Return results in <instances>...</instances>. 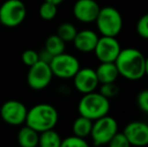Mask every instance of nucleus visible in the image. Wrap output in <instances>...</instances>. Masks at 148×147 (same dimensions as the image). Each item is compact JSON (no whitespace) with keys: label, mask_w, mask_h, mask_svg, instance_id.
Returning a JSON list of instances; mask_svg holds the SVG:
<instances>
[{"label":"nucleus","mask_w":148,"mask_h":147,"mask_svg":"<svg viewBox=\"0 0 148 147\" xmlns=\"http://www.w3.org/2000/svg\"><path fill=\"white\" fill-rule=\"evenodd\" d=\"M114 63L119 76L129 81H138L145 76V57L137 49L127 47L121 49Z\"/></svg>","instance_id":"f257e3e1"},{"label":"nucleus","mask_w":148,"mask_h":147,"mask_svg":"<svg viewBox=\"0 0 148 147\" xmlns=\"http://www.w3.org/2000/svg\"><path fill=\"white\" fill-rule=\"evenodd\" d=\"M59 113L49 104H37L27 111L25 124L36 130L38 133L53 129L58 123Z\"/></svg>","instance_id":"f03ea898"},{"label":"nucleus","mask_w":148,"mask_h":147,"mask_svg":"<svg viewBox=\"0 0 148 147\" xmlns=\"http://www.w3.org/2000/svg\"><path fill=\"white\" fill-rule=\"evenodd\" d=\"M80 115L95 120L108 115L110 111V100L100 92H90L84 94L78 105Z\"/></svg>","instance_id":"7ed1b4c3"},{"label":"nucleus","mask_w":148,"mask_h":147,"mask_svg":"<svg viewBox=\"0 0 148 147\" xmlns=\"http://www.w3.org/2000/svg\"><path fill=\"white\" fill-rule=\"evenodd\" d=\"M95 22L100 34L106 36L117 37L123 27L122 15L118 9L112 6L101 8Z\"/></svg>","instance_id":"20e7f679"},{"label":"nucleus","mask_w":148,"mask_h":147,"mask_svg":"<svg viewBox=\"0 0 148 147\" xmlns=\"http://www.w3.org/2000/svg\"><path fill=\"white\" fill-rule=\"evenodd\" d=\"M26 17V6L21 0H6L0 6V22L6 27H16Z\"/></svg>","instance_id":"39448f33"},{"label":"nucleus","mask_w":148,"mask_h":147,"mask_svg":"<svg viewBox=\"0 0 148 147\" xmlns=\"http://www.w3.org/2000/svg\"><path fill=\"white\" fill-rule=\"evenodd\" d=\"M118 132V123L109 115L103 116L93 122V127L90 136L95 145H105L110 142Z\"/></svg>","instance_id":"423d86ee"},{"label":"nucleus","mask_w":148,"mask_h":147,"mask_svg":"<svg viewBox=\"0 0 148 147\" xmlns=\"http://www.w3.org/2000/svg\"><path fill=\"white\" fill-rule=\"evenodd\" d=\"M53 75L60 79H73L80 70V62L73 55L62 53L55 55L49 63Z\"/></svg>","instance_id":"0eeeda50"},{"label":"nucleus","mask_w":148,"mask_h":147,"mask_svg":"<svg viewBox=\"0 0 148 147\" xmlns=\"http://www.w3.org/2000/svg\"><path fill=\"white\" fill-rule=\"evenodd\" d=\"M53 75L49 64L38 61L29 67L27 73V84L33 90H42L51 82Z\"/></svg>","instance_id":"6e6552de"},{"label":"nucleus","mask_w":148,"mask_h":147,"mask_svg":"<svg viewBox=\"0 0 148 147\" xmlns=\"http://www.w3.org/2000/svg\"><path fill=\"white\" fill-rule=\"evenodd\" d=\"M121 49L120 43L115 36H102L98 39L94 53L100 63H114Z\"/></svg>","instance_id":"1a4fd4ad"},{"label":"nucleus","mask_w":148,"mask_h":147,"mask_svg":"<svg viewBox=\"0 0 148 147\" xmlns=\"http://www.w3.org/2000/svg\"><path fill=\"white\" fill-rule=\"evenodd\" d=\"M27 111L23 103L17 100H9L1 106L0 116L5 123L12 126H19L25 123Z\"/></svg>","instance_id":"9d476101"},{"label":"nucleus","mask_w":148,"mask_h":147,"mask_svg":"<svg viewBox=\"0 0 148 147\" xmlns=\"http://www.w3.org/2000/svg\"><path fill=\"white\" fill-rule=\"evenodd\" d=\"M100 9L101 7L95 0H77L73 7V13L79 21L90 23L96 20Z\"/></svg>","instance_id":"9b49d317"},{"label":"nucleus","mask_w":148,"mask_h":147,"mask_svg":"<svg viewBox=\"0 0 148 147\" xmlns=\"http://www.w3.org/2000/svg\"><path fill=\"white\" fill-rule=\"evenodd\" d=\"M73 79L76 89L82 94L96 91L98 85L100 84L96 71L91 68H84V69L80 68Z\"/></svg>","instance_id":"f8f14e48"},{"label":"nucleus","mask_w":148,"mask_h":147,"mask_svg":"<svg viewBox=\"0 0 148 147\" xmlns=\"http://www.w3.org/2000/svg\"><path fill=\"white\" fill-rule=\"evenodd\" d=\"M130 145L144 146L148 144V124L142 121H132L123 130Z\"/></svg>","instance_id":"ddd939ff"},{"label":"nucleus","mask_w":148,"mask_h":147,"mask_svg":"<svg viewBox=\"0 0 148 147\" xmlns=\"http://www.w3.org/2000/svg\"><path fill=\"white\" fill-rule=\"evenodd\" d=\"M98 39H99V36L95 31L91 29H84L77 32L73 42H74L75 47L79 51L88 53L94 51Z\"/></svg>","instance_id":"4468645a"},{"label":"nucleus","mask_w":148,"mask_h":147,"mask_svg":"<svg viewBox=\"0 0 148 147\" xmlns=\"http://www.w3.org/2000/svg\"><path fill=\"white\" fill-rule=\"evenodd\" d=\"M95 71L100 84L116 82L119 77L115 63H101Z\"/></svg>","instance_id":"2eb2a0df"},{"label":"nucleus","mask_w":148,"mask_h":147,"mask_svg":"<svg viewBox=\"0 0 148 147\" xmlns=\"http://www.w3.org/2000/svg\"><path fill=\"white\" fill-rule=\"evenodd\" d=\"M39 133L33 128L25 125L17 134V141L22 147H35L38 145Z\"/></svg>","instance_id":"dca6fc26"},{"label":"nucleus","mask_w":148,"mask_h":147,"mask_svg":"<svg viewBox=\"0 0 148 147\" xmlns=\"http://www.w3.org/2000/svg\"><path fill=\"white\" fill-rule=\"evenodd\" d=\"M93 120L80 115L73 123V133L79 137L86 138L90 136L93 127Z\"/></svg>","instance_id":"f3484780"},{"label":"nucleus","mask_w":148,"mask_h":147,"mask_svg":"<svg viewBox=\"0 0 148 147\" xmlns=\"http://www.w3.org/2000/svg\"><path fill=\"white\" fill-rule=\"evenodd\" d=\"M62 138L60 134L53 129H49L39 133L38 145L41 147H60Z\"/></svg>","instance_id":"a211bd4d"},{"label":"nucleus","mask_w":148,"mask_h":147,"mask_svg":"<svg viewBox=\"0 0 148 147\" xmlns=\"http://www.w3.org/2000/svg\"><path fill=\"white\" fill-rule=\"evenodd\" d=\"M45 49L55 57L62 53H64L66 42L58 34H53L47 38L45 43Z\"/></svg>","instance_id":"6ab92c4d"},{"label":"nucleus","mask_w":148,"mask_h":147,"mask_svg":"<svg viewBox=\"0 0 148 147\" xmlns=\"http://www.w3.org/2000/svg\"><path fill=\"white\" fill-rule=\"evenodd\" d=\"M77 32L78 30L74 24L70 23V22H64V23L60 24V26L58 27L57 34L64 42H68V41L74 40Z\"/></svg>","instance_id":"aec40b11"},{"label":"nucleus","mask_w":148,"mask_h":147,"mask_svg":"<svg viewBox=\"0 0 148 147\" xmlns=\"http://www.w3.org/2000/svg\"><path fill=\"white\" fill-rule=\"evenodd\" d=\"M58 5L53 4L51 2L45 1L40 5L38 10L39 16L42 18L43 20H53V18L57 16L58 13Z\"/></svg>","instance_id":"412c9836"},{"label":"nucleus","mask_w":148,"mask_h":147,"mask_svg":"<svg viewBox=\"0 0 148 147\" xmlns=\"http://www.w3.org/2000/svg\"><path fill=\"white\" fill-rule=\"evenodd\" d=\"M119 92H120V88L118 85L115 84V82L101 84V87H100V93L109 100L117 96Z\"/></svg>","instance_id":"4be33fe9"},{"label":"nucleus","mask_w":148,"mask_h":147,"mask_svg":"<svg viewBox=\"0 0 148 147\" xmlns=\"http://www.w3.org/2000/svg\"><path fill=\"white\" fill-rule=\"evenodd\" d=\"M88 142L85 138L79 137V136L73 134L72 136L62 139V144L60 147H87Z\"/></svg>","instance_id":"5701e85b"},{"label":"nucleus","mask_w":148,"mask_h":147,"mask_svg":"<svg viewBox=\"0 0 148 147\" xmlns=\"http://www.w3.org/2000/svg\"><path fill=\"white\" fill-rule=\"evenodd\" d=\"M108 145L111 147H129L131 146L128 141V138L124 134V132H117L115 135L112 137Z\"/></svg>","instance_id":"b1692460"},{"label":"nucleus","mask_w":148,"mask_h":147,"mask_svg":"<svg viewBox=\"0 0 148 147\" xmlns=\"http://www.w3.org/2000/svg\"><path fill=\"white\" fill-rule=\"evenodd\" d=\"M136 31L140 37L148 39V13L139 18L136 25Z\"/></svg>","instance_id":"393cba45"},{"label":"nucleus","mask_w":148,"mask_h":147,"mask_svg":"<svg viewBox=\"0 0 148 147\" xmlns=\"http://www.w3.org/2000/svg\"><path fill=\"white\" fill-rule=\"evenodd\" d=\"M21 59L23 62L24 65L28 66V67H31L34 64H36L38 59V53L33 49H26L22 53L21 55Z\"/></svg>","instance_id":"a878e982"},{"label":"nucleus","mask_w":148,"mask_h":147,"mask_svg":"<svg viewBox=\"0 0 148 147\" xmlns=\"http://www.w3.org/2000/svg\"><path fill=\"white\" fill-rule=\"evenodd\" d=\"M137 105L141 111L148 113V89L142 90L137 96Z\"/></svg>","instance_id":"bb28decb"},{"label":"nucleus","mask_w":148,"mask_h":147,"mask_svg":"<svg viewBox=\"0 0 148 147\" xmlns=\"http://www.w3.org/2000/svg\"><path fill=\"white\" fill-rule=\"evenodd\" d=\"M53 55H51V53H49V51L45 49V47L41 49V51H39L38 53V59L39 61L43 62V63L49 64V65L51 62V59H53Z\"/></svg>","instance_id":"cd10ccee"},{"label":"nucleus","mask_w":148,"mask_h":147,"mask_svg":"<svg viewBox=\"0 0 148 147\" xmlns=\"http://www.w3.org/2000/svg\"><path fill=\"white\" fill-rule=\"evenodd\" d=\"M45 1H47V2H51V3H53V4H56V5H60V3H62L64 0H45Z\"/></svg>","instance_id":"c85d7f7f"},{"label":"nucleus","mask_w":148,"mask_h":147,"mask_svg":"<svg viewBox=\"0 0 148 147\" xmlns=\"http://www.w3.org/2000/svg\"><path fill=\"white\" fill-rule=\"evenodd\" d=\"M145 75L148 76V57H145Z\"/></svg>","instance_id":"c756f323"},{"label":"nucleus","mask_w":148,"mask_h":147,"mask_svg":"<svg viewBox=\"0 0 148 147\" xmlns=\"http://www.w3.org/2000/svg\"><path fill=\"white\" fill-rule=\"evenodd\" d=\"M0 24H1V22H0Z\"/></svg>","instance_id":"7c9ffc66"}]
</instances>
